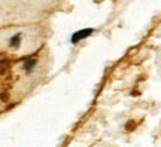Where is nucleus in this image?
<instances>
[{"label": "nucleus", "mask_w": 161, "mask_h": 147, "mask_svg": "<svg viewBox=\"0 0 161 147\" xmlns=\"http://www.w3.org/2000/svg\"><path fill=\"white\" fill-rule=\"evenodd\" d=\"M93 33H94V28H91V27H87V28L78 30V31H75V33L72 34V39H70V42H72L73 45H76V43H79L81 40H84V39L90 37Z\"/></svg>", "instance_id": "nucleus-1"}, {"label": "nucleus", "mask_w": 161, "mask_h": 147, "mask_svg": "<svg viewBox=\"0 0 161 147\" xmlns=\"http://www.w3.org/2000/svg\"><path fill=\"white\" fill-rule=\"evenodd\" d=\"M35 65H36V60L35 58H29L26 63H24V65H23V68H24V71L27 73V74H30L33 70H35Z\"/></svg>", "instance_id": "nucleus-2"}, {"label": "nucleus", "mask_w": 161, "mask_h": 147, "mask_svg": "<svg viewBox=\"0 0 161 147\" xmlns=\"http://www.w3.org/2000/svg\"><path fill=\"white\" fill-rule=\"evenodd\" d=\"M21 37H23V34L21 33H17L15 36H12L11 37V40H9V46L11 48H20V43H21Z\"/></svg>", "instance_id": "nucleus-3"}]
</instances>
